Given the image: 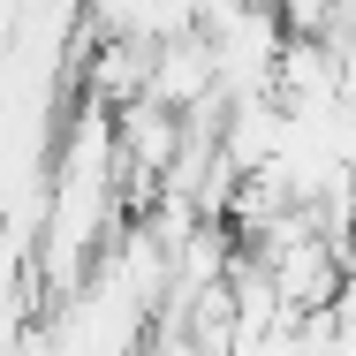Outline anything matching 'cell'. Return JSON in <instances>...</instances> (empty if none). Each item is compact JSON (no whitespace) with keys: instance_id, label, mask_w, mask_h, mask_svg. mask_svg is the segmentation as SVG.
Listing matches in <instances>:
<instances>
[{"instance_id":"cell-1","label":"cell","mask_w":356,"mask_h":356,"mask_svg":"<svg viewBox=\"0 0 356 356\" xmlns=\"http://www.w3.org/2000/svg\"><path fill=\"white\" fill-rule=\"evenodd\" d=\"M349 258H356V235H349Z\"/></svg>"}]
</instances>
